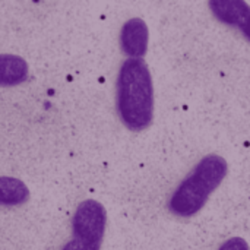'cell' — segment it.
<instances>
[{"label":"cell","instance_id":"1","mask_svg":"<svg viewBox=\"0 0 250 250\" xmlns=\"http://www.w3.org/2000/svg\"><path fill=\"white\" fill-rule=\"evenodd\" d=\"M116 110L123 126L141 132L154 119V83L148 64L142 59H126L116 82Z\"/></svg>","mask_w":250,"mask_h":250},{"label":"cell","instance_id":"2","mask_svg":"<svg viewBox=\"0 0 250 250\" xmlns=\"http://www.w3.org/2000/svg\"><path fill=\"white\" fill-rule=\"evenodd\" d=\"M229 173L227 161L217 154L204 157L177 185L168 199V211L179 218L196 215Z\"/></svg>","mask_w":250,"mask_h":250},{"label":"cell","instance_id":"3","mask_svg":"<svg viewBox=\"0 0 250 250\" xmlns=\"http://www.w3.org/2000/svg\"><path fill=\"white\" fill-rule=\"evenodd\" d=\"M107 227L105 208L94 199L81 202L72 217V240L88 248L101 249Z\"/></svg>","mask_w":250,"mask_h":250},{"label":"cell","instance_id":"4","mask_svg":"<svg viewBox=\"0 0 250 250\" xmlns=\"http://www.w3.org/2000/svg\"><path fill=\"white\" fill-rule=\"evenodd\" d=\"M149 31L144 19L132 18L120 29V48L129 59H142L148 50Z\"/></svg>","mask_w":250,"mask_h":250},{"label":"cell","instance_id":"5","mask_svg":"<svg viewBox=\"0 0 250 250\" xmlns=\"http://www.w3.org/2000/svg\"><path fill=\"white\" fill-rule=\"evenodd\" d=\"M208 4L217 21L239 29L250 15V6L246 0H209Z\"/></svg>","mask_w":250,"mask_h":250},{"label":"cell","instance_id":"6","mask_svg":"<svg viewBox=\"0 0 250 250\" xmlns=\"http://www.w3.org/2000/svg\"><path fill=\"white\" fill-rule=\"evenodd\" d=\"M28 63L16 54H0V86H16L28 79Z\"/></svg>","mask_w":250,"mask_h":250},{"label":"cell","instance_id":"7","mask_svg":"<svg viewBox=\"0 0 250 250\" xmlns=\"http://www.w3.org/2000/svg\"><path fill=\"white\" fill-rule=\"evenodd\" d=\"M29 199L26 185L9 176H0V207H19Z\"/></svg>","mask_w":250,"mask_h":250},{"label":"cell","instance_id":"8","mask_svg":"<svg viewBox=\"0 0 250 250\" xmlns=\"http://www.w3.org/2000/svg\"><path fill=\"white\" fill-rule=\"evenodd\" d=\"M218 250H250L249 245L245 239L242 237H231L229 240H226Z\"/></svg>","mask_w":250,"mask_h":250},{"label":"cell","instance_id":"9","mask_svg":"<svg viewBox=\"0 0 250 250\" xmlns=\"http://www.w3.org/2000/svg\"><path fill=\"white\" fill-rule=\"evenodd\" d=\"M62 250H98V249L86 248V246H82V245L75 243L73 240H69V242H66V243H64V246L62 248Z\"/></svg>","mask_w":250,"mask_h":250},{"label":"cell","instance_id":"10","mask_svg":"<svg viewBox=\"0 0 250 250\" xmlns=\"http://www.w3.org/2000/svg\"><path fill=\"white\" fill-rule=\"evenodd\" d=\"M240 31L243 32V35H245V38L248 40L250 42V15L249 18L246 19V22L242 25V28H240Z\"/></svg>","mask_w":250,"mask_h":250}]
</instances>
